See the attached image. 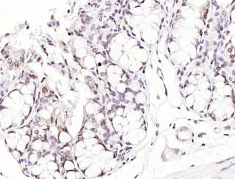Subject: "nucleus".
<instances>
[{"label": "nucleus", "mask_w": 235, "mask_h": 179, "mask_svg": "<svg viewBox=\"0 0 235 179\" xmlns=\"http://www.w3.org/2000/svg\"><path fill=\"white\" fill-rule=\"evenodd\" d=\"M82 63H83L85 68L88 69L90 71H92L93 70L95 69V67H96V63H95L94 55L88 54V55L85 56L82 59Z\"/></svg>", "instance_id": "1"}, {"label": "nucleus", "mask_w": 235, "mask_h": 179, "mask_svg": "<svg viewBox=\"0 0 235 179\" xmlns=\"http://www.w3.org/2000/svg\"><path fill=\"white\" fill-rule=\"evenodd\" d=\"M91 163H92V161H91V159H90V158H82V160L81 161V162L79 164V167H80L81 170H86L87 168H88V167L90 166Z\"/></svg>", "instance_id": "2"}, {"label": "nucleus", "mask_w": 235, "mask_h": 179, "mask_svg": "<svg viewBox=\"0 0 235 179\" xmlns=\"http://www.w3.org/2000/svg\"><path fill=\"white\" fill-rule=\"evenodd\" d=\"M71 139V137L70 136V135L66 133V132H62L60 133V140L62 142H68Z\"/></svg>", "instance_id": "3"}, {"label": "nucleus", "mask_w": 235, "mask_h": 179, "mask_svg": "<svg viewBox=\"0 0 235 179\" xmlns=\"http://www.w3.org/2000/svg\"><path fill=\"white\" fill-rule=\"evenodd\" d=\"M63 167H64V170H66V171H69V170H73L75 168V166L70 160H67V161H65Z\"/></svg>", "instance_id": "4"}, {"label": "nucleus", "mask_w": 235, "mask_h": 179, "mask_svg": "<svg viewBox=\"0 0 235 179\" xmlns=\"http://www.w3.org/2000/svg\"><path fill=\"white\" fill-rule=\"evenodd\" d=\"M47 168L48 169V171H55L58 170V165L54 161H50L47 164Z\"/></svg>", "instance_id": "5"}, {"label": "nucleus", "mask_w": 235, "mask_h": 179, "mask_svg": "<svg viewBox=\"0 0 235 179\" xmlns=\"http://www.w3.org/2000/svg\"><path fill=\"white\" fill-rule=\"evenodd\" d=\"M32 148H34L36 151H39L42 148V143L41 142H38V141H35V142H33V145H32Z\"/></svg>", "instance_id": "6"}, {"label": "nucleus", "mask_w": 235, "mask_h": 179, "mask_svg": "<svg viewBox=\"0 0 235 179\" xmlns=\"http://www.w3.org/2000/svg\"><path fill=\"white\" fill-rule=\"evenodd\" d=\"M38 160V156L36 155V154H32V155L30 156V157H29V161H30L32 164H35V162H36Z\"/></svg>", "instance_id": "7"}, {"label": "nucleus", "mask_w": 235, "mask_h": 179, "mask_svg": "<svg viewBox=\"0 0 235 179\" xmlns=\"http://www.w3.org/2000/svg\"><path fill=\"white\" fill-rule=\"evenodd\" d=\"M228 65V63H226V62H223V64L221 65H220V67H221V68L222 67H226V66Z\"/></svg>", "instance_id": "8"}, {"label": "nucleus", "mask_w": 235, "mask_h": 179, "mask_svg": "<svg viewBox=\"0 0 235 179\" xmlns=\"http://www.w3.org/2000/svg\"><path fill=\"white\" fill-rule=\"evenodd\" d=\"M227 51H228V52H229V53H232V51H233V48H232V46H231V47H230V48H228Z\"/></svg>", "instance_id": "9"}, {"label": "nucleus", "mask_w": 235, "mask_h": 179, "mask_svg": "<svg viewBox=\"0 0 235 179\" xmlns=\"http://www.w3.org/2000/svg\"><path fill=\"white\" fill-rule=\"evenodd\" d=\"M231 129V127L230 126H225L224 127V130H230V129Z\"/></svg>", "instance_id": "10"}, {"label": "nucleus", "mask_w": 235, "mask_h": 179, "mask_svg": "<svg viewBox=\"0 0 235 179\" xmlns=\"http://www.w3.org/2000/svg\"><path fill=\"white\" fill-rule=\"evenodd\" d=\"M217 59H218V61H220H220H221V62H224L225 61L224 59H223V57H219Z\"/></svg>", "instance_id": "11"}, {"label": "nucleus", "mask_w": 235, "mask_h": 179, "mask_svg": "<svg viewBox=\"0 0 235 179\" xmlns=\"http://www.w3.org/2000/svg\"><path fill=\"white\" fill-rule=\"evenodd\" d=\"M226 160H223V161H219V162H216V164H223V163L226 162Z\"/></svg>", "instance_id": "12"}, {"label": "nucleus", "mask_w": 235, "mask_h": 179, "mask_svg": "<svg viewBox=\"0 0 235 179\" xmlns=\"http://www.w3.org/2000/svg\"><path fill=\"white\" fill-rule=\"evenodd\" d=\"M220 13H219V12H215V13H214V16H216V17L218 16H220Z\"/></svg>", "instance_id": "13"}, {"label": "nucleus", "mask_w": 235, "mask_h": 179, "mask_svg": "<svg viewBox=\"0 0 235 179\" xmlns=\"http://www.w3.org/2000/svg\"><path fill=\"white\" fill-rule=\"evenodd\" d=\"M201 62H200V61H198V62H197V63H196V66H197V67H199V66L201 65Z\"/></svg>", "instance_id": "14"}, {"label": "nucleus", "mask_w": 235, "mask_h": 179, "mask_svg": "<svg viewBox=\"0 0 235 179\" xmlns=\"http://www.w3.org/2000/svg\"><path fill=\"white\" fill-rule=\"evenodd\" d=\"M229 167H225V168H223V169H222V170H220V171H224V170H228V169H229Z\"/></svg>", "instance_id": "15"}, {"label": "nucleus", "mask_w": 235, "mask_h": 179, "mask_svg": "<svg viewBox=\"0 0 235 179\" xmlns=\"http://www.w3.org/2000/svg\"><path fill=\"white\" fill-rule=\"evenodd\" d=\"M222 35H221V34H220V35H219V36H218V39H220V40H221V38H222Z\"/></svg>", "instance_id": "16"}, {"label": "nucleus", "mask_w": 235, "mask_h": 179, "mask_svg": "<svg viewBox=\"0 0 235 179\" xmlns=\"http://www.w3.org/2000/svg\"><path fill=\"white\" fill-rule=\"evenodd\" d=\"M212 43H213V45H217V42H216V41H214V40L213 41Z\"/></svg>", "instance_id": "17"}, {"label": "nucleus", "mask_w": 235, "mask_h": 179, "mask_svg": "<svg viewBox=\"0 0 235 179\" xmlns=\"http://www.w3.org/2000/svg\"><path fill=\"white\" fill-rule=\"evenodd\" d=\"M205 61H206V59L205 58H203V60H202V61H201V63H205Z\"/></svg>", "instance_id": "18"}, {"label": "nucleus", "mask_w": 235, "mask_h": 179, "mask_svg": "<svg viewBox=\"0 0 235 179\" xmlns=\"http://www.w3.org/2000/svg\"><path fill=\"white\" fill-rule=\"evenodd\" d=\"M207 28H209V23H208V24H207Z\"/></svg>", "instance_id": "19"}]
</instances>
